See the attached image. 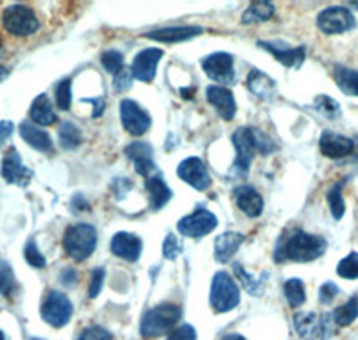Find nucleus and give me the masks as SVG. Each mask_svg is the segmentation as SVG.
Segmentation results:
<instances>
[{"label":"nucleus","mask_w":358,"mask_h":340,"mask_svg":"<svg viewBox=\"0 0 358 340\" xmlns=\"http://www.w3.org/2000/svg\"><path fill=\"white\" fill-rule=\"evenodd\" d=\"M196 339H197L196 328L190 326V324H183V326L176 328L174 332L169 335L167 340H196Z\"/></svg>","instance_id":"nucleus-45"},{"label":"nucleus","mask_w":358,"mask_h":340,"mask_svg":"<svg viewBox=\"0 0 358 340\" xmlns=\"http://www.w3.org/2000/svg\"><path fill=\"white\" fill-rule=\"evenodd\" d=\"M126 156L133 160L134 169L140 176L147 178L155 170L152 162V147L145 142H133L126 147Z\"/></svg>","instance_id":"nucleus-22"},{"label":"nucleus","mask_w":358,"mask_h":340,"mask_svg":"<svg viewBox=\"0 0 358 340\" xmlns=\"http://www.w3.org/2000/svg\"><path fill=\"white\" fill-rule=\"evenodd\" d=\"M72 206L76 208V210H78V211H85V210H88V203H86V201H85V199L81 197V195H76V197H73Z\"/></svg>","instance_id":"nucleus-51"},{"label":"nucleus","mask_w":358,"mask_h":340,"mask_svg":"<svg viewBox=\"0 0 358 340\" xmlns=\"http://www.w3.org/2000/svg\"><path fill=\"white\" fill-rule=\"evenodd\" d=\"M104 278H106V271L102 267H97L92 271V278H90V287H88V297L95 299L101 294L102 287H104Z\"/></svg>","instance_id":"nucleus-41"},{"label":"nucleus","mask_w":358,"mask_h":340,"mask_svg":"<svg viewBox=\"0 0 358 340\" xmlns=\"http://www.w3.org/2000/svg\"><path fill=\"white\" fill-rule=\"evenodd\" d=\"M9 76V72H8V69H4V66H0V83L4 81L6 77Z\"/></svg>","instance_id":"nucleus-53"},{"label":"nucleus","mask_w":358,"mask_h":340,"mask_svg":"<svg viewBox=\"0 0 358 340\" xmlns=\"http://www.w3.org/2000/svg\"><path fill=\"white\" fill-rule=\"evenodd\" d=\"M78 340H113V335L102 326H90L83 330Z\"/></svg>","instance_id":"nucleus-42"},{"label":"nucleus","mask_w":358,"mask_h":340,"mask_svg":"<svg viewBox=\"0 0 358 340\" xmlns=\"http://www.w3.org/2000/svg\"><path fill=\"white\" fill-rule=\"evenodd\" d=\"M59 280H62V283L65 285L66 288L76 287V283H78V272H76V269H72V267L65 269V271L59 274Z\"/></svg>","instance_id":"nucleus-48"},{"label":"nucleus","mask_w":358,"mask_h":340,"mask_svg":"<svg viewBox=\"0 0 358 340\" xmlns=\"http://www.w3.org/2000/svg\"><path fill=\"white\" fill-rule=\"evenodd\" d=\"M241 303V290L228 272H217L213 276L210 304L217 313H228Z\"/></svg>","instance_id":"nucleus-4"},{"label":"nucleus","mask_w":358,"mask_h":340,"mask_svg":"<svg viewBox=\"0 0 358 340\" xmlns=\"http://www.w3.org/2000/svg\"><path fill=\"white\" fill-rule=\"evenodd\" d=\"M24 255H25V262H27L31 267L43 269L45 265H47V260H45V256L40 253V249H38L34 240H29V242L25 243Z\"/></svg>","instance_id":"nucleus-40"},{"label":"nucleus","mask_w":358,"mask_h":340,"mask_svg":"<svg viewBox=\"0 0 358 340\" xmlns=\"http://www.w3.org/2000/svg\"><path fill=\"white\" fill-rule=\"evenodd\" d=\"M85 102L94 104V108H95L94 117H101L102 111H104V99H85Z\"/></svg>","instance_id":"nucleus-50"},{"label":"nucleus","mask_w":358,"mask_h":340,"mask_svg":"<svg viewBox=\"0 0 358 340\" xmlns=\"http://www.w3.org/2000/svg\"><path fill=\"white\" fill-rule=\"evenodd\" d=\"M208 102L215 108L217 115L224 120H233L236 115V102L233 94L226 86L212 85L206 88Z\"/></svg>","instance_id":"nucleus-15"},{"label":"nucleus","mask_w":358,"mask_h":340,"mask_svg":"<svg viewBox=\"0 0 358 340\" xmlns=\"http://www.w3.org/2000/svg\"><path fill=\"white\" fill-rule=\"evenodd\" d=\"M313 106L319 113H322L328 118H337L341 115V104L337 101H334L328 95H317L315 101H313Z\"/></svg>","instance_id":"nucleus-36"},{"label":"nucleus","mask_w":358,"mask_h":340,"mask_svg":"<svg viewBox=\"0 0 358 340\" xmlns=\"http://www.w3.org/2000/svg\"><path fill=\"white\" fill-rule=\"evenodd\" d=\"M120 120L122 126L131 136H143L151 129V117L143 108L131 99H124L120 102Z\"/></svg>","instance_id":"nucleus-10"},{"label":"nucleus","mask_w":358,"mask_h":340,"mask_svg":"<svg viewBox=\"0 0 358 340\" xmlns=\"http://www.w3.org/2000/svg\"><path fill=\"white\" fill-rule=\"evenodd\" d=\"M2 25L13 36H31L40 29V22L33 9L22 4L9 6L4 9Z\"/></svg>","instance_id":"nucleus-5"},{"label":"nucleus","mask_w":358,"mask_h":340,"mask_svg":"<svg viewBox=\"0 0 358 340\" xmlns=\"http://www.w3.org/2000/svg\"><path fill=\"white\" fill-rule=\"evenodd\" d=\"M215 227L217 217L204 208H197L194 213L187 215L178 222L179 233L183 236H190V239H201V236L212 233Z\"/></svg>","instance_id":"nucleus-9"},{"label":"nucleus","mask_w":358,"mask_h":340,"mask_svg":"<svg viewBox=\"0 0 358 340\" xmlns=\"http://www.w3.org/2000/svg\"><path fill=\"white\" fill-rule=\"evenodd\" d=\"M244 235L242 233H235V231H226L215 240V260L219 264H228L233 258L238 247L244 243Z\"/></svg>","instance_id":"nucleus-23"},{"label":"nucleus","mask_w":358,"mask_h":340,"mask_svg":"<svg viewBox=\"0 0 358 340\" xmlns=\"http://www.w3.org/2000/svg\"><path fill=\"white\" fill-rule=\"evenodd\" d=\"M337 274L344 280H357L358 278V253H350L342 258L337 265Z\"/></svg>","instance_id":"nucleus-35"},{"label":"nucleus","mask_w":358,"mask_h":340,"mask_svg":"<svg viewBox=\"0 0 358 340\" xmlns=\"http://www.w3.org/2000/svg\"><path fill=\"white\" fill-rule=\"evenodd\" d=\"M258 47L267 50L268 54H273L280 63L287 66V69H299L303 65V61L306 57L305 47H296V49H289L280 41H258Z\"/></svg>","instance_id":"nucleus-18"},{"label":"nucleus","mask_w":358,"mask_h":340,"mask_svg":"<svg viewBox=\"0 0 358 340\" xmlns=\"http://www.w3.org/2000/svg\"><path fill=\"white\" fill-rule=\"evenodd\" d=\"M201 33H203V29L197 27V25H178V27L156 29V31L147 33L145 38L162 41V43H179V41H187L199 36Z\"/></svg>","instance_id":"nucleus-20"},{"label":"nucleus","mask_w":358,"mask_h":340,"mask_svg":"<svg viewBox=\"0 0 358 340\" xmlns=\"http://www.w3.org/2000/svg\"><path fill=\"white\" fill-rule=\"evenodd\" d=\"M248 88L251 90L252 94L257 95L258 99L264 101H271L276 95V83L267 76V73L260 72V70H251L248 77Z\"/></svg>","instance_id":"nucleus-26"},{"label":"nucleus","mask_w":358,"mask_h":340,"mask_svg":"<svg viewBox=\"0 0 358 340\" xmlns=\"http://www.w3.org/2000/svg\"><path fill=\"white\" fill-rule=\"evenodd\" d=\"M337 296H338V287L335 283H331V281H328V283L322 285L321 290H319V303L331 304Z\"/></svg>","instance_id":"nucleus-44"},{"label":"nucleus","mask_w":358,"mask_h":340,"mask_svg":"<svg viewBox=\"0 0 358 340\" xmlns=\"http://www.w3.org/2000/svg\"><path fill=\"white\" fill-rule=\"evenodd\" d=\"M326 240L322 236L310 235L301 229L292 231L289 239L281 236L274 249V260H292V262H313L324 255Z\"/></svg>","instance_id":"nucleus-1"},{"label":"nucleus","mask_w":358,"mask_h":340,"mask_svg":"<svg viewBox=\"0 0 358 340\" xmlns=\"http://www.w3.org/2000/svg\"><path fill=\"white\" fill-rule=\"evenodd\" d=\"M17 292V278L11 265L6 260H0V294L4 297H13Z\"/></svg>","instance_id":"nucleus-32"},{"label":"nucleus","mask_w":358,"mask_h":340,"mask_svg":"<svg viewBox=\"0 0 358 340\" xmlns=\"http://www.w3.org/2000/svg\"><path fill=\"white\" fill-rule=\"evenodd\" d=\"M163 57L162 49H145L134 57L133 65H131V73L134 79L143 83H151L156 77V66L158 61Z\"/></svg>","instance_id":"nucleus-16"},{"label":"nucleus","mask_w":358,"mask_h":340,"mask_svg":"<svg viewBox=\"0 0 358 340\" xmlns=\"http://www.w3.org/2000/svg\"><path fill=\"white\" fill-rule=\"evenodd\" d=\"M334 79L342 94L350 97H358V72L353 69H348L344 65H335Z\"/></svg>","instance_id":"nucleus-29"},{"label":"nucleus","mask_w":358,"mask_h":340,"mask_svg":"<svg viewBox=\"0 0 358 340\" xmlns=\"http://www.w3.org/2000/svg\"><path fill=\"white\" fill-rule=\"evenodd\" d=\"M178 176L187 185H190L192 188H196L199 192L208 190L210 185H212V178H210L206 165H204L203 160L196 158V156H192V158H187L179 163Z\"/></svg>","instance_id":"nucleus-13"},{"label":"nucleus","mask_w":358,"mask_h":340,"mask_svg":"<svg viewBox=\"0 0 358 340\" xmlns=\"http://www.w3.org/2000/svg\"><path fill=\"white\" fill-rule=\"evenodd\" d=\"M179 253H181V243L171 233V235H167L165 242H163V256L167 260H176L179 256Z\"/></svg>","instance_id":"nucleus-43"},{"label":"nucleus","mask_w":358,"mask_h":340,"mask_svg":"<svg viewBox=\"0 0 358 340\" xmlns=\"http://www.w3.org/2000/svg\"><path fill=\"white\" fill-rule=\"evenodd\" d=\"M203 70L206 76L220 85L235 83V61L228 52H213L203 59Z\"/></svg>","instance_id":"nucleus-12"},{"label":"nucleus","mask_w":358,"mask_h":340,"mask_svg":"<svg viewBox=\"0 0 358 340\" xmlns=\"http://www.w3.org/2000/svg\"><path fill=\"white\" fill-rule=\"evenodd\" d=\"M57 134H59V146L66 150L76 149L83 142L81 129L76 124H72V122H63Z\"/></svg>","instance_id":"nucleus-31"},{"label":"nucleus","mask_w":358,"mask_h":340,"mask_svg":"<svg viewBox=\"0 0 358 340\" xmlns=\"http://www.w3.org/2000/svg\"><path fill=\"white\" fill-rule=\"evenodd\" d=\"M101 63L108 72L115 73V76H117L120 70H124V56L122 52H118V50H106V52H102Z\"/></svg>","instance_id":"nucleus-39"},{"label":"nucleus","mask_w":358,"mask_h":340,"mask_svg":"<svg viewBox=\"0 0 358 340\" xmlns=\"http://www.w3.org/2000/svg\"><path fill=\"white\" fill-rule=\"evenodd\" d=\"M283 290H285V297L292 308H299L306 301L305 285H303L301 280H297V278L287 280L285 288H283Z\"/></svg>","instance_id":"nucleus-34"},{"label":"nucleus","mask_w":358,"mask_h":340,"mask_svg":"<svg viewBox=\"0 0 358 340\" xmlns=\"http://www.w3.org/2000/svg\"><path fill=\"white\" fill-rule=\"evenodd\" d=\"M222 340H245V339L242 335H238V333H229V335H224Z\"/></svg>","instance_id":"nucleus-52"},{"label":"nucleus","mask_w":358,"mask_h":340,"mask_svg":"<svg viewBox=\"0 0 358 340\" xmlns=\"http://www.w3.org/2000/svg\"><path fill=\"white\" fill-rule=\"evenodd\" d=\"M319 147H321V153L324 154L326 158L341 160L353 153L355 143L351 138L344 136V134L334 133V131H324L321 134V140H319Z\"/></svg>","instance_id":"nucleus-17"},{"label":"nucleus","mask_w":358,"mask_h":340,"mask_svg":"<svg viewBox=\"0 0 358 340\" xmlns=\"http://www.w3.org/2000/svg\"><path fill=\"white\" fill-rule=\"evenodd\" d=\"M179 319H181V308L178 304H158L143 313L142 323H140V333L145 339H156L169 332H174Z\"/></svg>","instance_id":"nucleus-2"},{"label":"nucleus","mask_w":358,"mask_h":340,"mask_svg":"<svg viewBox=\"0 0 358 340\" xmlns=\"http://www.w3.org/2000/svg\"><path fill=\"white\" fill-rule=\"evenodd\" d=\"M274 6L267 0H257V2H251L249 8L245 9L244 15H242V24L244 25H252L260 24V22H267L274 17Z\"/></svg>","instance_id":"nucleus-28"},{"label":"nucleus","mask_w":358,"mask_h":340,"mask_svg":"<svg viewBox=\"0 0 358 340\" xmlns=\"http://www.w3.org/2000/svg\"><path fill=\"white\" fill-rule=\"evenodd\" d=\"M342 188H344V181H338L328 190V204H330V211L335 220H341L344 217V211H346V204H344V197H342Z\"/></svg>","instance_id":"nucleus-33"},{"label":"nucleus","mask_w":358,"mask_h":340,"mask_svg":"<svg viewBox=\"0 0 358 340\" xmlns=\"http://www.w3.org/2000/svg\"><path fill=\"white\" fill-rule=\"evenodd\" d=\"M63 247L70 258L76 262H85L97 247V231L90 224H73L65 231Z\"/></svg>","instance_id":"nucleus-3"},{"label":"nucleus","mask_w":358,"mask_h":340,"mask_svg":"<svg viewBox=\"0 0 358 340\" xmlns=\"http://www.w3.org/2000/svg\"><path fill=\"white\" fill-rule=\"evenodd\" d=\"M233 267H235L236 278L242 281V285H244L245 290H248L249 294H252V296H260L262 292H264V285H262V281L255 280L251 274H248L241 264H235Z\"/></svg>","instance_id":"nucleus-37"},{"label":"nucleus","mask_w":358,"mask_h":340,"mask_svg":"<svg viewBox=\"0 0 358 340\" xmlns=\"http://www.w3.org/2000/svg\"><path fill=\"white\" fill-rule=\"evenodd\" d=\"M13 129H15V126H13V122L0 120V147L4 146L6 140H8V138L11 136Z\"/></svg>","instance_id":"nucleus-49"},{"label":"nucleus","mask_w":358,"mask_h":340,"mask_svg":"<svg viewBox=\"0 0 358 340\" xmlns=\"http://www.w3.org/2000/svg\"><path fill=\"white\" fill-rule=\"evenodd\" d=\"M334 323L341 328H346L358 319V296H353L350 301L337 308L334 312Z\"/></svg>","instance_id":"nucleus-30"},{"label":"nucleus","mask_w":358,"mask_h":340,"mask_svg":"<svg viewBox=\"0 0 358 340\" xmlns=\"http://www.w3.org/2000/svg\"><path fill=\"white\" fill-rule=\"evenodd\" d=\"M355 24H357V20H355L353 13L346 8H328L319 13L317 17V27L330 36L331 34L348 33L355 27Z\"/></svg>","instance_id":"nucleus-11"},{"label":"nucleus","mask_w":358,"mask_h":340,"mask_svg":"<svg viewBox=\"0 0 358 340\" xmlns=\"http://www.w3.org/2000/svg\"><path fill=\"white\" fill-rule=\"evenodd\" d=\"M131 83H133V73H131V70L129 72H127V70H120V72L115 76L113 88L117 90V92H124V90L129 88Z\"/></svg>","instance_id":"nucleus-46"},{"label":"nucleus","mask_w":358,"mask_h":340,"mask_svg":"<svg viewBox=\"0 0 358 340\" xmlns=\"http://www.w3.org/2000/svg\"><path fill=\"white\" fill-rule=\"evenodd\" d=\"M2 178L9 185H18V187H27L33 178V172L22 163L20 154L15 147H11L2 160Z\"/></svg>","instance_id":"nucleus-14"},{"label":"nucleus","mask_w":358,"mask_h":340,"mask_svg":"<svg viewBox=\"0 0 358 340\" xmlns=\"http://www.w3.org/2000/svg\"><path fill=\"white\" fill-rule=\"evenodd\" d=\"M142 240L127 231H120L111 239V253L126 262H136L142 255Z\"/></svg>","instance_id":"nucleus-19"},{"label":"nucleus","mask_w":358,"mask_h":340,"mask_svg":"<svg viewBox=\"0 0 358 340\" xmlns=\"http://www.w3.org/2000/svg\"><path fill=\"white\" fill-rule=\"evenodd\" d=\"M56 104L62 111L70 110V104H72V81L70 79H63L56 86Z\"/></svg>","instance_id":"nucleus-38"},{"label":"nucleus","mask_w":358,"mask_h":340,"mask_svg":"<svg viewBox=\"0 0 358 340\" xmlns=\"http://www.w3.org/2000/svg\"><path fill=\"white\" fill-rule=\"evenodd\" d=\"M73 306L63 292L50 290L41 304V319L54 328H63L72 319Z\"/></svg>","instance_id":"nucleus-7"},{"label":"nucleus","mask_w":358,"mask_h":340,"mask_svg":"<svg viewBox=\"0 0 358 340\" xmlns=\"http://www.w3.org/2000/svg\"><path fill=\"white\" fill-rule=\"evenodd\" d=\"M29 115H31L34 124H40V126H50V124L57 120V115L52 110V102L45 94L38 95L34 99L33 104H31V110H29Z\"/></svg>","instance_id":"nucleus-27"},{"label":"nucleus","mask_w":358,"mask_h":340,"mask_svg":"<svg viewBox=\"0 0 358 340\" xmlns=\"http://www.w3.org/2000/svg\"><path fill=\"white\" fill-rule=\"evenodd\" d=\"M0 340H8V337H6V333L0 330Z\"/></svg>","instance_id":"nucleus-54"},{"label":"nucleus","mask_w":358,"mask_h":340,"mask_svg":"<svg viewBox=\"0 0 358 340\" xmlns=\"http://www.w3.org/2000/svg\"><path fill=\"white\" fill-rule=\"evenodd\" d=\"M145 190L147 194H149V199H151V208L155 211L162 210V208L165 206L172 197V190L167 187V183H165L163 176L159 174L152 176V178H147Z\"/></svg>","instance_id":"nucleus-25"},{"label":"nucleus","mask_w":358,"mask_h":340,"mask_svg":"<svg viewBox=\"0 0 358 340\" xmlns=\"http://www.w3.org/2000/svg\"><path fill=\"white\" fill-rule=\"evenodd\" d=\"M231 142L236 149V160L233 170L238 174H245L249 170L255 154H257V136H255V129L249 127H241L236 129L231 136Z\"/></svg>","instance_id":"nucleus-8"},{"label":"nucleus","mask_w":358,"mask_h":340,"mask_svg":"<svg viewBox=\"0 0 358 340\" xmlns=\"http://www.w3.org/2000/svg\"><path fill=\"white\" fill-rule=\"evenodd\" d=\"M255 136H257V149L262 150V154H271L274 150V142L268 136L262 134L260 131H255Z\"/></svg>","instance_id":"nucleus-47"},{"label":"nucleus","mask_w":358,"mask_h":340,"mask_svg":"<svg viewBox=\"0 0 358 340\" xmlns=\"http://www.w3.org/2000/svg\"><path fill=\"white\" fill-rule=\"evenodd\" d=\"M350 6H353V8H358V2H351Z\"/></svg>","instance_id":"nucleus-55"},{"label":"nucleus","mask_w":358,"mask_h":340,"mask_svg":"<svg viewBox=\"0 0 358 340\" xmlns=\"http://www.w3.org/2000/svg\"><path fill=\"white\" fill-rule=\"evenodd\" d=\"M33 340H43V339H33Z\"/></svg>","instance_id":"nucleus-56"},{"label":"nucleus","mask_w":358,"mask_h":340,"mask_svg":"<svg viewBox=\"0 0 358 340\" xmlns=\"http://www.w3.org/2000/svg\"><path fill=\"white\" fill-rule=\"evenodd\" d=\"M233 197H235L236 206L241 208L251 219L260 217L262 211H264V199L252 187H248V185L236 187L235 192H233Z\"/></svg>","instance_id":"nucleus-21"},{"label":"nucleus","mask_w":358,"mask_h":340,"mask_svg":"<svg viewBox=\"0 0 358 340\" xmlns=\"http://www.w3.org/2000/svg\"><path fill=\"white\" fill-rule=\"evenodd\" d=\"M20 136L24 138V142L27 146L40 150V153H50L52 150V140H50L49 133L41 129V127L31 124V122H22Z\"/></svg>","instance_id":"nucleus-24"},{"label":"nucleus","mask_w":358,"mask_h":340,"mask_svg":"<svg viewBox=\"0 0 358 340\" xmlns=\"http://www.w3.org/2000/svg\"><path fill=\"white\" fill-rule=\"evenodd\" d=\"M331 320L330 316H319L313 312L296 313L294 317V326H296L297 335L303 340H326L331 335Z\"/></svg>","instance_id":"nucleus-6"}]
</instances>
